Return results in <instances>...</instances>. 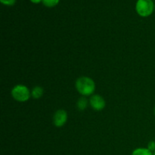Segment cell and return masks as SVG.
<instances>
[{
  "label": "cell",
  "mask_w": 155,
  "mask_h": 155,
  "mask_svg": "<svg viewBox=\"0 0 155 155\" xmlns=\"http://www.w3.org/2000/svg\"><path fill=\"white\" fill-rule=\"evenodd\" d=\"M68 121V113L64 109H59L53 116V124L56 127H62Z\"/></svg>",
  "instance_id": "obj_4"
},
{
  "label": "cell",
  "mask_w": 155,
  "mask_h": 155,
  "mask_svg": "<svg viewBox=\"0 0 155 155\" xmlns=\"http://www.w3.org/2000/svg\"><path fill=\"white\" fill-rule=\"evenodd\" d=\"M148 150H150L151 151H155V142L154 141H151V142H148Z\"/></svg>",
  "instance_id": "obj_11"
},
{
  "label": "cell",
  "mask_w": 155,
  "mask_h": 155,
  "mask_svg": "<svg viewBox=\"0 0 155 155\" xmlns=\"http://www.w3.org/2000/svg\"><path fill=\"white\" fill-rule=\"evenodd\" d=\"M89 104H90L92 108L96 111L102 110L106 106L105 100L104 99L102 96L98 95V94L92 95L91 96L90 99H89Z\"/></svg>",
  "instance_id": "obj_5"
},
{
  "label": "cell",
  "mask_w": 155,
  "mask_h": 155,
  "mask_svg": "<svg viewBox=\"0 0 155 155\" xmlns=\"http://www.w3.org/2000/svg\"><path fill=\"white\" fill-rule=\"evenodd\" d=\"M11 95L15 101L18 102H25L30 99L31 96V92L26 86L18 84L12 88Z\"/></svg>",
  "instance_id": "obj_3"
},
{
  "label": "cell",
  "mask_w": 155,
  "mask_h": 155,
  "mask_svg": "<svg viewBox=\"0 0 155 155\" xmlns=\"http://www.w3.org/2000/svg\"><path fill=\"white\" fill-rule=\"evenodd\" d=\"M136 12L142 18H148L154 12V3L153 0H137L136 3Z\"/></svg>",
  "instance_id": "obj_2"
},
{
  "label": "cell",
  "mask_w": 155,
  "mask_h": 155,
  "mask_svg": "<svg viewBox=\"0 0 155 155\" xmlns=\"http://www.w3.org/2000/svg\"><path fill=\"white\" fill-rule=\"evenodd\" d=\"M30 1L33 4H39V3L42 2V0H30Z\"/></svg>",
  "instance_id": "obj_12"
},
{
  "label": "cell",
  "mask_w": 155,
  "mask_h": 155,
  "mask_svg": "<svg viewBox=\"0 0 155 155\" xmlns=\"http://www.w3.org/2000/svg\"><path fill=\"white\" fill-rule=\"evenodd\" d=\"M153 155H155V151H154V153H153Z\"/></svg>",
  "instance_id": "obj_13"
},
{
  "label": "cell",
  "mask_w": 155,
  "mask_h": 155,
  "mask_svg": "<svg viewBox=\"0 0 155 155\" xmlns=\"http://www.w3.org/2000/svg\"><path fill=\"white\" fill-rule=\"evenodd\" d=\"M88 103H89V101H88L87 98L86 97H81V98H79L77 102V109L80 110H84L87 107Z\"/></svg>",
  "instance_id": "obj_7"
},
{
  "label": "cell",
  "mask_w": 155,
  "mask_h": 155,
  "mask_svg": "<svg viewBox=\"0 0 155 155\" xmlns=\"http://www.w3.org/2000/svg\"><path fill=\"white\" fill-rule=\"evenodd\" d=\"M154 11H155V4H154Z\"/></svg>",
  "instance_id": "obj_14"
},
{
  "label": "cell",
  "mask_w": 155,
  "mask_h": 155,
  "mask_svg": "<svg viewBox=\"0 0 155 155\" xmlns=\"http://www.w3.org/2000/svg\"><path fill=\"white\" fill-rule=\"evenodd\" d=\"M132 155H153V153L148 148H138L133 151Z\"/></svg>",
  "instance_id": "obj_8"
},
{
  "label": "cell",
  "mask_w": 155,
  "mask_h": 155,
  "mask_svg": "<svg viewBox=\"0 0 155 155\" xmlns=\"http://www.w3.org/2000/svg\"><path fill=\"white\" fill-rule=\"evenodd\" d=\"M44 90L41 86H35L31 91V97L34 99H39L43 95Z\"/></svg>",
  "instance_id": "obj_6"
},
{
  "label": "cell",
  "mask_w": 155,
  "mask_h": 155,
  "mask_svg": "<svg viewBox=\"0 0 155 155\" xmlns=\"http://www.w3.org/2000/svg\"><path fill=\"white\" fill-rule=\"evenodd\" d=\"M60 2V0H42V4L47 8H54Z\"/></svg>",
  "instance_id": "obj_9"
},
{
  "label": "cell",
  "mask_w": 155,
  "mask_h": 155,
  "mask_svg": "<svg viewBox=\"0 0 155 155\" xmlns=\"http://www.w3.org/2000/svg\"><path fill=\"white\" fill-rule=\"evenodd\" d=\"M154 115H155V108H154Z\"/></svg>",
  "instance_id": "obj_15"
},
{
  "label": "cell",
  "mask_w": 155,
  "mask_h": 155,
  "mask_svg": "<svg viewBox=\"0 0 155 155\" xmlns=\"http://www.w3.org/2000/svg\"><path fill=\"white\" fill-rule=\"evenodd\" d=\"M0 2L6 6H13L16 3V0H0Z\"/></svg>",
  "instance_id": "obj_10"
},
{
  "label": "cell",
  "mask_w": 155,
  "mask_h": 155,
  "mask_svg": "<svg viewBox=\"0 0 155 155\" xmlns=\"http://www.w3.org/2000/svg\"><path fill=\"white\" fill-rule=\"evenodd\" d=\"M75 87L77 92L83 96H92L95 90V83L92 78L83 76L76 80Z\"/></svg>",
  "instance_id": "obj_1"
}]
</instances>
